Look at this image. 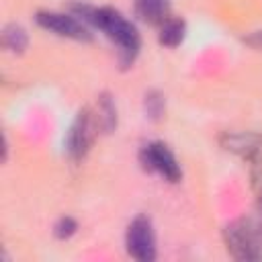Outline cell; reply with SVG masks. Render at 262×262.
I'll list each match as a JSON object with an SVG mask.
<instances>
[{
    "instance_id": "1",
    "label": "cell",
    "mask_w": 262,
    "mask_h": 262,
    "mask_svg": "<svg viewBox=\"0 0 262 262\" xmlns=\"http://www.w3.org/2000/svg\"><path fill=\"white\" fill-rule=\"evenodd\" d=\"M74 14L104 33V37L117 47L123 68H129L135 61L141 49V37L137 27L123 12L111 6H74Z\"/></svg>"
},
{
    "instance_id": "3",
    "label": "cell",
    "mask_w": 262,
    "mask_h": 262,
    "mask_svg": "<svg viewBox=\"0 0 262 262\" xmlns=\"http://www.w3.org/2000/svg\"><path fill=\"white\" fill-rule=\"evenodd\" d=\"M139 164L143 170L154 172L162 176L168 182H180L182 178V168L172 154V149L164 141H149L139 149Z\"/></svg>"
},
{
    "instance_id": "2",
    "label": "cell",
    "mask_w": 262,
    "mask_h": 262,
    "mask_svg": "<svg viewBox=\"0 0 262 262\" xmlns=\"http://www.w3.org/2000/svg\"><path fill=\"white\" fill-rule=\"evenodd\" d=\"M223 242L231 258L235 260H260L262 258V225L252 219H235L225 225Z\"/></svg>"
},
{
    "instance_id": "14",
    "label": "cell",
    "mask_w": 262,
    "mask_h": 262,
    "mask_svg": "<svg viewBox=\"0 0 262 262\" xmlns=\"http://www.w3.org/2000/svg\"><path fill=\"white\" fill-rule=\"evenodd\" d=\"M246 43L252 45L254 49H262V31H256V33L248 35V37H246Z\"/></svg>"
},
{
    "instance_id": "15",
    "label": "cell",
    "mask_w": 262,
    "mask_h": 262,
    "mask_svg": "<svg viewBox=\"0 0 262 262\" xmlns=\"http://www.w3.org/2000/svg\"><path fill=\"white\" fill-rule=\"evenodd\" d=\"M258 215H260V225H262V192L258 196Z\"/></svg>"
},
{
    "instance_id": "6",
    "label": "cell",
    "mask_w": 262,
    "mask_h": 262,
    "mask_svg": "<svg viewBox=\"0 0 262 262\" xmlns=\"http://www.w3.org/2000/svg\"><path fill=\"white\" fill-rule=\"evenodd\" d=\"M94 135H96L94 117H92V113L88 108H84V111H80L76 115V119H74V123L70 127V133H68V139H66L68 156L74 162L82 160L88 154V149H90V145L94 141Z\"/></svg>"
},
{
    "instance_id": "9",
    "label": "cell",
    "mask_w": 262,
    "mask_h": 262,
    "mask_svg": "<svg viewBox=\"0 0 262 262\" xmlns=\"http://www.w3.org/2000/svg\"><path fill=\"white\" fill-rule=\"evenodd\" d=\"M186 37V23L178 16H168L162 25H160V33H158V41L164 47H178Z\"/></svg>"
},
{
    "instance_id": "8",
    "label": "cell",
    "mask_w": 262,
    "mask_h": 262,
    "mask_svg": "<svg viewBox=\"0 0 262 262\" xmlns=\"http://www.w3.org/2000/svg\"><path fill=\"white\" fill-rule=\"evenodd\" d=\"M135 14L147 25H162L170 14V0H135Z\"/></svg>"
},
{
    "instance_id": "12",
    "label": "cell",
    "mask_w": 262,
    "mask_h": 262,
    "mask_svg": "<svg viewBox=\"0 0 262 262\" xmlns=\"http://www.w3.org/2000/svg\"><path fill=\"white\" fill-rule=\"evenodd\" d=\"M143 106H145V115L149 119L158 121V119H162V115L166 111V100L158 90H149L143 98Z\"/></svg>"
},
{
    "instance_id": "4",
    "label": "cell",
    "mask_w": 262,
    "mask_h": 262,
    "mask_svg": "<svg viewBox=\"0 0 262 262\" xmlns=\"http://www.w3.org/2000/svg\"><path fill=\"white\" fill-rule=\"evenodd\" d=\"M35 23L41 29H45L57 37H63V39H72V41H90L92 39L88 25L78 14H72V12L39 10L35 14Z\"/></svg>"
},
{
    "instance_id": "5",
    "label": "cell",
    "mask_w": 262,
    "mask_h": 262,
    "mask_svg": "<svg viewBox=\"0 0 262 262\" xmlns=\"http://www.w3.org/2000/svg\"><path fill=\"white\" fill-rule=\"evenodd\" d=\"M125 250L131 258L139 262L156 260V233L151 219L147 215H137L125 231Z\"/></svg>"
},
{
    "instance_id": "13",
    "label": "cell",
    "mask_w": 262,
    "mask_h": 262,
    "mask_svg": "<svg viewBox=\"0 0 262 262\" xmlns=\"http://www.w3.org/2000/svg\"><path fill=\"white\" fill-rule=\"evenodd\" d=\"M78 231V223L72 217H61L57 219V223L53 225V233L57 239H70L74 233Z\"/></svg>"
},
{
    "instance_id": "10",
    "label": "cell",
    "mask_w": 262,
    "mask_h": 262,
    "mask_svg": "<svg viewBox=\"0 0 262 262\" xmlns=\"http://www.w3.org/2000/svg\"><path fill=\"white\" fill-rule=\"evenodd\" d=\"M2 45H4V49L12 51V53H23L29 45V35L20 25L10 23L2 31Z\"/></svg>"
},
{
    "instance_id": "7",
    "label": "cell",
    "mask_w": 262,
    "mask_h": 262,
    "mask_svg": "<svg viewBox=\"0 0 262 262\" xmlns=\"http://www.w3.org/2000/svg\"><path fill=\"white\" fill-rule=\"evenodd\" d=\"M223 145H225V149H231V151L239 154L244 160L258 162L260 147H262V137L256 135V133H227L223 137Z\"/></svg>"
},
{
    "instance_id": "11",
    "label": "cell",
    "mask_w": 262,
    "mask_h": 262,
    "mask_svg": "<svg viewBox=\"0 0 262 262\" xmlns=\"http://www.w3.org/2000/svg\"><path fill=\"white\" fill-rule=\"evenodd\" d=\"M98 125L104 133H111L117 127V108L108 94H102L98 98Z\"/></svg>"
}]
</instances>
